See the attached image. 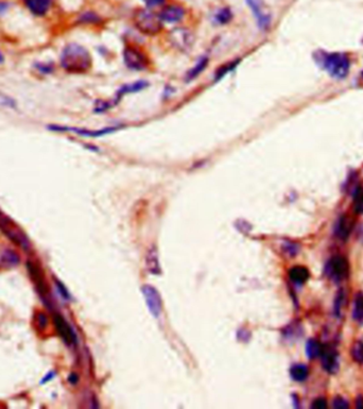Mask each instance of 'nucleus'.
I'll return each instance as SVG.
<instances>
[{
    "label": "nucleus",
    "instance_id": "4",
    "mask_svg": "<svg viewBox=\"0 0 363 409\" xmlns=\"http://www.w3.org/2000/svg\"><path fill=\"white\" fill-rule=\"evenodd\" d=\"M122 57L126 66L131 70H135V72L147 69L150 64L146 52L133 45H126L122 51Z\"/></svg>",
    "mask_w": 363,
    "mask_h": 409
},
{
    "label": "nucleus",
    "instance_id": "15",
    "mask_svg": "<svg viewBox=\"0 0 363 409\" xmlns=\"http://www.w3.org/2000/svg\"><path fill=\"white\" fill-rule=\"evenodd\" d=\"M147 86H149V83L146 82V81H137V82H134V83H132V84H127V85L121 86V88L118 91V93H117V95H116V96H117V101L120 100V98H121L123 95L130 94V93H136V92H139V91H143V90H145V88H146Z\"/></svg>",
    "mask_w": 363,
    "mask_h": 409
},
{
    "label": "nucleus",
    "instance_id": "27",
    "mask_svg": "<svg viewBox=\"0 0 363 409\" xmlns=\"http://www.w3.org/2000/svg\"><path fill=\"white\" fill-rule=\"evenodd\" d=\"M146 6V8L152 10V9L156 8H163L165 5H167L168 0H141Z\"/></svg>",
    "mask_w": 363,
    "mask_h": 409
},
{
    "label": "nucleus",
    "instance_id": "21",
    "mask_svg": "<svg viewBox=\"0 0 363 409\" xmlns=\"http://www.w3.org/2000/svg\"><path fill=\"white\" fill-rule=\"evenodd\" d=\"M322 345L315 340H309L306 346V351L309 358H315L317 356H320Z\"/></svg>",
    "mask_w": 363,
    "mask_h": 409
},
{
    "label": "nucleus",
    "instance_id": "33",
    "mask_svg": "<svg viewBox=\"0 0 363 409\" xmlns=\"http://www.w3.org/2000/svg\"><path fill=\"white\" fill-rule=\"evenodd\" d=\"M4 61H5V57H4V55L2 52H0V64L2 63H4Z\"/></svg>",
    "mask_w": 363,
    "mask_h": 409
},
{
    "label": "nucleus",
    "instance_id": "34",
    "mask_svg": "<svg viewBox=\"0 0 363 409\" xmlns=\"http://www.w3.org/2000/svg\"><path fill=\"white\" fill-rule=\"evenodd\" d=\"M361 79L363 80V70H362V73H361Z\"/></svg>",
    "mask_w": 363,
    "mask_h": 409
},
{
    "label": "nucleus",
    "instance_id": "9",
    "mask_svg": "<svg viewBox=\"0 0 363 409\" xmlns=\"http://www.w3.org/2000/svg\"><path fill=\"white\" fill-rule=\"evenodd\" d=\"M330 274L333 279L340 281L347 275L348 263L342 256H335L329 264Z\"/></svg>",
    "mask_w": 363,
    "mask_h": 409
},
{
    "label": "nucleus",
    "instance_id": "12",
    "mask_svg": "<svg viewBox=\"0 0 363 409\" xmlns=\"http://www.w3.org/2000/svg\"><path fill=\"white\" fill-rule=\"evenodd\" d=\"M146 266L150 273L159 274L161 273V267L157 257V250L154 247H151L148 250L146 255Z\"/></svg>",
    "mask_w": 363,
    "mask_h": 409
},
{
    "label": "nucleus",
    "instance_id": "30",
    "mask_svg": "<svg viewBox=\"0 0 363 409\" xmlns=\"http://www.w3.org/2000/svg\"><path fill=\"white\" fill-rule=\"evenodd\" d=\"M51 67L49 65H41L40 66V70L43 73H50L51 72Z\"/></svg>",
    "mask_w": 363,
    "mask_h": 409
},
{
    "label": "nucleus",
    "instance_id": "31",
    "mask_svg": "<svg viewBox=\"0 0 363 409\" xmlns=\"http://www.w3.org/2000/svg\"><path fill=\"white\" fill-rule=\"evenodd\" d=\"M7 8H8V5H7V4H3V3H0V13H2V12H5V11L7 10Z\"/></svg>",
    "mask_w": 363,
    "mask_h": 409
},
{
    "label": "nucleus",
    "instance_id": "2",
    "mask_svg": "<svg viewBox=\"0 0 363 409\" xmlns=\"http://www.w3.org/2000/svg\"><path fill=\"white\" fill-rule=\"evenodd\" d=\"M61 65L68 73L82 74L91 68L92 57L83 46L69 44L62 52Z\"/></svg>",
    "mask_w": 363,
    "mask_h": 409
},
{
    "label": "nucleus",
    "instance_id": "23",
    "mask_svg": "<svg viewBox=\"0 0 363 409\" xmlns=\"http://www.w3.org/2000/svg\"><path fill=\"white\" fill-rule=\"evenodd\" d=\"M28 266H29V268H30L31 274H32V277H33V280H34L35 283H37L38 285L40 286L41 290H43L44 292H45V291H46V285H45V282H44V280L41 279L40 269L38 268L37 266H34V265L31 264V263H29Z\"/></svg>",
    "mask_w": 363,
    "mask_h": 409
},
{
    "label": "nucleus",
    "instance_id": "11",
    "mask_svg": "<svg viewBox=\"0 0 363 409\" xmlns=\"http://www.w3.org/2000/svg\"><path fill=\"white\" fill-rule=\"evenodd\" d=\"M55 323L57 326V330L59 331V334L62 336V338H63L66 342L70 343L75 340V335L73 333V330L66 323V321L63 318L57 315L55 317Z\"/></svg>",
    "mask_w": 363,
    "mask_h": 409
},
{
    "label": "nucleus",
    "instance_id": "26",
    "mask_svg": "<svg viewBox=\"0 0 363 409\" xmlns=\"http://www.w3.org/2000/svg\"><path fill=\"white\" fill-rule=\"evenodd\" d=\"M350 232V226L348 224V220L346 218H342L340 220L339 228H338V235H340L343 239L346 238Z\"/></svg>",
    "mask_w": 363,
    "mask_h": 409
},
{
    "label": "nucleus",
    "instance_id": "3",
    "mask_svg": "<svg viewBox=\"0 0 363 409\" xmlns=\"http://www.w3.org/2000/svg\"><path fill=\"white\" fill-rule=\"evenodd\" d=\"M132 21L135 28L145 35H156L164 28V23L159 15L148 8L135 10Z\"/></svg>",
    "mask_w": 363,
    "mask_h": 409
},
{
    "label": "nucleus",
    "instance_id": "20",
    "mask_svg": "<svg viewBox=\"0 0 363 409\" xmlns=\"http://www.w3.org/2000/svg\"><path fill=\"white\" fill-rule=\"evenodd\" d=\"M353 319L357 321H362L363 320V295L358 293L356 296L355 302H353V312H352Z\"/></svg>",
    "mask_w": 363,
    "mask_h": 409
},
{
    "label": "nucleus",
    "instance_id": "13",
    "mask_svg": "<svg viewBox=\"0 0 363 409\" xmlns=\"http://www.w3.org/2000/svg\"><path fill=\"white\" fill-rule=\"evenodd\" d=\"M289 277L292 282L296 284H304L309 279V271L307 268L302 266L293 267L289 271Z\"/></svg>",
    "mask_w": 363,
    "mask_h": 409
},
{
    "label": "nucleus",
    "instance_id": "18",
    "mask_svg": "<svg viewBox=\"0 0 363 409\" xmlns=\"http://www.w3.org/2000/svg\"><path fill=\"white\" fill-rule=\"evenodd\" d=\"M308 368L305 364H294L290 370L291 377L296 381H304L308 376Z\"/></svg>",
    "mask_w": 363,
    "mask_h": 409
},
{
    "label": "nucleus",
    "instance_id": "1",
    "mask_svg": "<svg viewBox=\"0 0 363 409\" xmlns=\"http://www.w3.org/2000/svg\"><path fill=\"white\" fill-rule=\"evenodd\" d=\"M315 63L324 72L335 80H344L349 74L350 59L343 52H326L320 50L314 52Z\"/></svg>",
    "mask_w": 363,
    "mask_h": 409
},
{
    "label": "nucleus",
    "instance_id": "19",
    "mask_svg": "<svg viewBox=\"0 0 363 409\" xmlns=\"http://www.w3.org/2000/svg\"><path fill=\"white\" fill-rule=\"evenodd\" d=\"M78 22L80 24H86V25H96L100 24L102 22L101 17L94 11H86L80 15L78 19Z\"/></svg>",
    "mask_w": 363,
    "mask_h": 409
},
{
    "label": "nucleus",
    "instance_id": "8",
    "mask_svg": "<svg viewBox=\"0 0 363 409\" xmlns=\"http://www.w3.org/2000/svg\"><path fill=\"white\" fill-rule=\"evenodd\" d=\"M320 356L322 359V363L324 369L329 372V373H334L339 368V362H338V354L335 352L331 346L329 345H322Z\"/></svg>",
    "mask_w": 363,
    "mask_h": 409
},
{
    "label": "nucleus",
    "instance_id": "16",
    "mask_svg": "<svg viewBox=\"0 0 363 409\" xmlns=\"http://www.w3.org/2000/svg\"><path fill=\"white\" fill-rule=\"evenodd\" d=\"M20 257L12 250H5L3 253H0V266L3 267H14L19 265Z\"/></svg>",
    "mask_w": 363,
    "mask_h": 409
},
{
    "label": "nucleus",
    "instance_id": "29",
    "mask_svg": "<svg viewBox=\"0 0 363 409\" xmlns=\"http://www.w3.org/2000/svg\"><path fill=\"white\" fill-rule=\"evenodd\" d=\"M326 407H327V403L324 398H316L315 401L312 403V408L321 409V408H326Z\"/></svg>",
    "mask_w": 363,
    "mask_h": 409
},
{
    "label": "nucleus",
    "instance_id": "6",
    "mask_svg": "<svg viewBox=\"0 0 363 409\" xmlns=\"http://www.w3.org/2000/svg\"><path fill=\"white\" fill-rule=\"evenodd\" d=\"M158 15L163 23L178 24L185 20L186 15H187V10L184 6L179 4H167L162 8Z\"/></svg>",
    "mask_w": 363,
    "mask_h": 409
},
{
    "label": "nucleus",
    "instance_id": "25",
    "mask_svg": "<svg viewBox=\"0 0 363 409\" xmlns=\"http://www.w3.org/2000/svg\"><path fill=\"white\" fill-rule=\"evenodd\" d=\"M353 208L358 214H363V188L360 187L357 189L353 198Z\"/></svg>",
    "mask_w": 363,
    "mask_h": 409
},
{
    "label": "nucleus",
    "instance_id": "22",
    "mask_svg": "<svg viewBox=\"0 0 363 409\" xmlns=\"http://www.w3.org/2000/svg\"><path fill=\"white\" fill-rule=\"evenodd\" d=\"M238 63H239L238 61H233V62H229L228 64H225V65H223L222 67H220V68L217 70V73L215 74V80H216V81H218V80H221L225 75H227L229 72H232V70H234V69L236 68V66L238 65Z\"/></svg>",
    "mask_w": 363,
    "mask_h": 409
},
{
    "label": "nucleus",
    "instance_id": "7",
    "mask_svg": "<svg viewBox=\"0 0 363 409\" xmlns=\"http://www.w3.org/2000/svg\"><path fill=\"white\" fill-rule=\"evenodd\" d=\"M141 290H143L146 303L148 305L150 313H151L154 317H158L159 314H161L162 312L163 303H162L161 296L158 295L157 290L150 285L143 286Z\"/></svg>",
    "mask_w": 363,
    "mask_h": 409
},
{
    "label": "nucleus",
    "instance_id": "10",
    "mask_svg": "<svg viewBox=\"0 0 363 409\" xmlns=\"http://www.w3.org/2000/svg\"><path fill=\"white\" fill-rule=\"evenodd\" d=\"M24 2L31 13L38 16L45 15L52 4V0H24Z\"/></svg>",
    "mask_w": 363,
    "mask_h": 409
},
{
    "label": "nucleus",
    "instance_id": "32",
    "mask_svg": "<svg viewBox=\"0 0 363 409\" xmlns=\"http://www.w3.org/2000/svg\"><path fill=\"white\" fill-rule=\"evenodd\" d=\"M357 407L358 408H363V397H359L357 401Z\"/></svg>",
    "mask_w": 363,
    "mask_h": 409
},
{
    "label": "nucleus",
    "instance_id": "17",
    "mask_svg": "<svg viewBox=\"0 0 363 409\" xmlns=\"http://www.w3.org/2000/svg\"><path fill=\"white\" fill-rule=\"evenodd\" d=\"M234 17L233 11L228 7L221 8L220 10L215 15V22L218 25H226L228 23H231Z\"/></svg>",
    "mask_w": 363,
    "mask_h": 409
},
{
    "label": "nucleus",
    "instance_id": "24",
    "mask_svg": "<svg viewBox=\"0 0 363 409\" xmlns=\"http://www.w3.org/2000/svg\"><path fill=\"white\" fill-rule=\"evenodd\" d=\"M351 356L355 361L359 363H363V343L362 342L358 341L353 344L352 349H351Z\"/></svg>",
    "mask_w": 363,
    "mask_h": 409
},
{
    "label": "nucleus",
    "instance_id": "14",
    "mask_svg": "<svg viewBox=\"0 0 363 409\" xmlns=\"http://www.w3.org/2000/svg\"><path fill=\"white\" fill-rule=\"evenodd\" d=\"M208 58L206 57H203L201 58L198 63L194 65L191 69H189V72L186 75V81L189 82L192 81V80L196 79L197 77H199L203 72H204L205 68L208 66Z\"/></svg>",
    "mask_w": 363,
    "mask_h": 409
},
{
    "label": "nucleus",
    "instance_id": "5",
    "mask_svg": "<svg viewBox=\"0 0 363 409\" xmlns=\"http://www.w3.org/2000/svg\"><path fill=\"white\" fill-rule=\"evenodd\" d=\"M245 2L247 7L251 9L259 30L268 31L271 27L272 19L271 15L264 11L263 0H245Z\"/></svg>",
    "mask_w": 363,
    "mask_h": 409
},
{
    "label": "nucleus",
    "instance_id": "28",
    "mask_svg": "<svg viewBox=\"0 0 363 409\" xmlns=\"http://www.w3.org/2000/svg\"><path fill=\"white\" fill-rule=\"evenodd\" d=\"M333 407L334 408H341V409H345V408H348V403L345 401L344 398L342 397H337L333 401Z\"/></svg>",
    "mask_w": 363,
    "mask_h": 409
}]
</instances>
